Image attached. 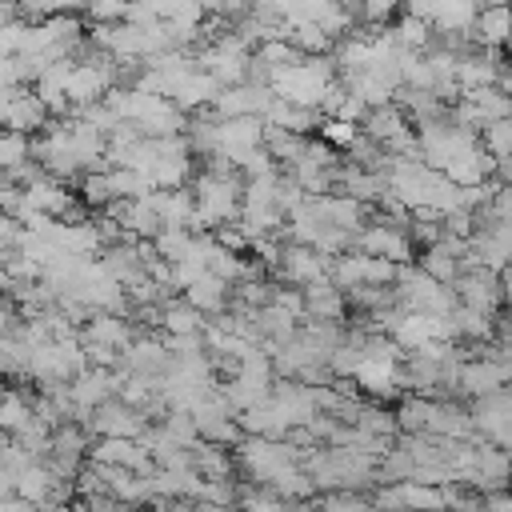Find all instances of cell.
I'll list each match as a JSON object with an SVG mask.
<instances>
[{"label": "cell", "mask_w": 512, "mask_h": 512, "mask_svg": "<svg viewBox=\"0 0 512 512\" xmlns=\"http://www.w3.org/2000/svg\"><path fill=\"white\" fill-rule=\"evenodd\" d=\"M468 420H472V436L508 448L512 444V400H508V384L504 388H492L484 396H472Z\"/></svg>", "instance_id": "7a4b0ae2"}, {"label": "cell", "mask_w": 512, "mask_h": 512, "mask_svg": "<svg viewBox=\"0 0 512 512\" xmlns=\"http://www.w3.org/2000/svg\"><path fill=\"white\" fill-rule=\"evenodd\" d=\"M48 120H52V116H48V108L40 104V96L32 92V84H16V88H12V100H8V112H4V128H16V132L36 136Z\"/></svg>", "instance_id": "52a82bcc"}, {"label": "cell", "mask_w": 512, "mask_h": 512, "mask_svg": "<svg viewBox=\"0 0 512 512\" xmlns=\"http://www.w3.org/2000/svg\"><path fill=\"white\" fill-rule=\"evenodd\" d=\"M504 40H508V4H480L468 24V44L504 48Z\"/></svg>", "instance_id": "30bf717a"}, {"label": "cell", "mask_w": 512, "mask_h": 512, "mask_svg": "<svg viewBox=\"0 0 512 512\" xmlns=\"http://www.w3.org/2000/svg\"><path fill=\"white\" fill-rule=\"evenodd\" d=\"M216 92H220V80H216L212 72H204L200 64H192V68L180 76V84H176V92H172V104H176L180 112H200V108L212 104Z\"/></svg>", "instance_id": "9c48e42d"}, {"label": "cell", "mask_w": 512, "mask_h": 512, "mask_svg": "<svg viewBox=\"0 0 512 512\" xmlns=\"http://www.w3.org/2000/svg\"><path fill=\"white\" fill-rule=\"evenodd\" d=\"M352 248H356V252H368V256H384V260H392V264L416 260V244H412L408 228H404V224H392V220H384V216H376L372 224H360V228L352 232Z\"/></svg>", "instance_id": "6da1fadb"}, {"label": "cell", "mask_w": 512, "mask_h": 512, "mask_svg": "<svg viewBox=\"0 0 512 512\" xmlns=\"http://www.w3.org/2000/svg\"><path fill=\"white\" fill-rule=\"evenodd\" d=\"M360 280H364V284H392V280H396V264L384 260V256H368V252H364Z\"/></svg>", "instance_id": "d6986e66"}, {"label": "cell", "mask_w": 512, "mask_h": 512, "mask_svg": "<svg viewBox=\"0 0 512 512\" xmlns=\"http://www.w3.org/2000/svg\"><path fill=\"white\" fill-rule=\"evenodd\" d=\"M508 376H512V364H508V360H500V356H492V352H468V356H460V364H456L452 388L472 400V396H484V392H492V388H504Z\"/></svg>", "instance_id": "3957f363"}, {"label": "cell", "mask_w": 512, "mask_h": 512, "mask_svg": "<svg viewBox=\"0 0 512 512\" xmlns=\"http://www.w3.org/2000/svg\"><path fill=\"white\" fill-rule=\"evenodd\" d=\"M320 140L328 144V148H336V152H344L352 140H356V132H360V124H352V120H340V116H320Z\"/></svg>", "instance_id": "ac0fdd59"}, {"label": "cell", "mask_w": 512, "mask_h": 512, "mask_svg": "<svg viewBox=\"0 0 512 512\" xmlns=\"http://www.w3.org/2000/svg\"><path fill=\"white\" fill-rule=\"evenodd\" d=\"M476 140H480V148L488 152V156H508L512 152V120L508 116H496V120H484L480 128H476Z\"/></svg>", "instance_id": "5bb4252c"}, {"label": "cell", "mask_w": 512, "mask_h": 512, "mask_svg": "<svg viewBox=\"0 0 512 512\" xmlns=\"http://www.w3.org/2000/svg\"><path fill=\"white\" fill-rule=\"evenodd\" d=\"M480 508H492V512H512V496L504 492V484H500V488H488V492H480Z\"/></svg>", "instance_id": "44dd1931"}, {"label": "cell", "mask_w": 512, "mask_h": 512, "mask_svg": "<svg viewBox=\"0 0 512 512\" xmlns=\"http://www.w3.org/2000/svg\"><path fill=\"white\" fill-rule=\"evenodd\" d=\"M4 284H8V276H4V268H0V292H4Z\"/></svg>", "instance_id": "cb8c5ba5"}, {"label": "cell", "mask_w": 512, "mask_h": 512, "mask_svg": "<svg viewBox=\"0 0 512 512\" xmlns=\"http://www.w3.org/2000/svg\"><path fill=\"white\" fill-rule=\"evenodd\" d=\"M400 12V0H352V20L364 28H384Z\"/></svg>", "instance_id": "e0dca14e"}, {"label": "cell", "mask_w": 512, "mask_h": 512, "mask_svg": "<svg viewBox=\"0 0 512 512\" xmlns=\"http://www.w3.org/2000/svg\"><path fill=\"white\" fill-rule=\"evenodd\" d=\"M180 296L196 308V312H204V316H216V312H224L228 308V300H232V284L228 280H220L216 272H200L192 284H184L180 288Z\"/></svg>", "instance_id": "ba28073f"}, {"label": "cell", "mask_w": 512, "mask_h": 512, "mask_svg": "<svg viewBox=\"0 0 512 512\" xmlns=\"http://www.w3.org/2000/svg\"><path fill=\"white\" fill-rule=\"evenodd\" d=\"M300 300H304V320H336V324H344V316H348V296L328 276L304 284Z\"/></svg>", "instance_id": "5b68a950"}, {"label": "cell", "mask_w": 512, "mask_h": 512, "mask_svg": "<svg viewBox=\"0 0 512 512\" xmlns=\"http://www.w3.org/2000/svg\"><path fill=\"white\" fill-rule=\"evenodd\" d=\"M148 200H152L160 224L188 228V220H192V188H188V184H176V188H152Z\"/></svg>", "instance_id": "8fae6325"}, {"label": "cell", "mask_w": 512, "mask_h": 512, "mask_svg": "<svg viewBox=\"0 0 512 512\" xmlns=\"http://www.w3.org/2000/svg\"><path fill=\"white\" fill-rule=\"evenodd\" d=\"M24 160H32V136L16 128H0V172H12Z\"/></svg>", "instance_id": "2e32d148"}, {"label": "cell", "mask_w": 512, "mask_h": 512, "mask_svg": "<svg viewBox=\"0 0 512 512\" xmlns=\"http://www.w3.org/2000/svg\"><path fill=\"white\" fill-rule=\"evenodd\" d=\"M156 324H160V332H200L204 328V312H196L184 296H164Z\"/></svg>", "instance_id": "4fadbf2b"}, {"label": "cell", "mask_w": 512, "mask_h": 512, "mask_svg": "<svg viewBox=\"0 0 512 512\" xmlns=\"http://www.w3.org/2000/svg\"><path fill=\"white\" fill-rule=\"evenodd\" d=\"M20 240H24V224L12 212H0V252L4 248H16Z\"/></svg>", "instance_id": "ffe728a7"}, {"label": "cell", "mask_w": 512, "mask_h": 512, "mask_svg": "<svg viewBox=\"0 0 512 512\" xmlns=\"http://www.w3.org/2000/svg\"><path fill=\"white\" fill-rule=\"evenodd\" d=\"M12 324H16V304L4 300V292H0V332H12Z\"/></svg>", "instance_id": "7402d4cb"}, {"label": "cell", "mask_w": 512, "mask_h": 512, "mask_svg": "<svg viewBox=\"0 0 512 512\" xmlns=\"http://www.w3.org/2000/svg\"><path fill=\"white\" fill-rule=\"evenodd\" d=\"M276 272H280V280H284V284L304 288V284H312V280H324V276H328V256H324V252H316L312 244L284 240V244H280Z\"/></svg>", "instance_id": "277c9868"}, {"label": "cell", "mask_w": 512, "mask_h": 512, "mask_svg": "<svg viewBox=\"0 0 512 512\" xmlns=\"http://www.w3.org/2000/svg\"><path fill=\"white\" fill-rule=\"evenodd\" d=\"M8 16H16V4H12V0H0V24H4Z\"/></svg>", "instance_id": "603a6c76"}, {"label": "cell", "mask_w": 512, "mask_h": 512, "mask_svg": "<svg viewBox=\"0 0 512 512\" xmlns=\"http://www.w3.org/2000/svg\"><path fill=\"white\" fill-rule=\"evenodd\" d=\"M28 420H32V392L16 388V384H4L0 388V432L16 436Z\"/></svg>", "instance_id": "7c38bea8"}, {"label": "cell", "mask_w": 512, "mask_h": 512, "mask_svg": "<svg viewBox=\"0 0 512 512\" xmlns=\"http://www.w3.org/2000/svg\"><path fill=\"white\" fill-rule=\"evenodd\" d=\"M168 364V348L160 336L152 332H136L124 348H120V368L124 372H148V376H160Z\"/></svg>", "instance_id": "8992f818"}, {"label": "cell", "mask_w": 512, "mask_h": 512, "mask_svg": "<svg viewBox=\"0 0 512 512\" xmlns=\"http://www.w3.org/2000/svg\"><path fill=\"white\" fill-rule=\"evenodd\" d=\"M392 40H396L400 48L424 52V48L432 44V24H428V20H420V16H412V12H404V16L396 20V28H392Z\"/></svg>", "instance_id": "9a60e30c"}]
</instances>
